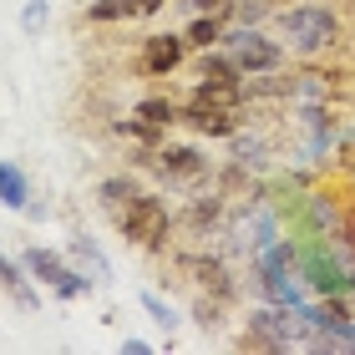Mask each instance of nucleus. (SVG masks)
Returning <instances> with one entry per match:
<instances>
[{
	"label": "nucleus",
	"instance_id": "f257e3e1",
	"mask_svg": "<svg viewBox=\"0 0 355 355\" xmlns=\"http://www.w3.org/2000/svg\"><path fill=\"white\" fill-rule=\"evenodd\" d=\"M279 31H284V46L300 56H320L330 51L335 41H340V15H335L330 6H289L279 10Z\"/></svg>",
	"mask_w": 355,
	"mask_h": 355
},
{
	"label": "nucleus",
	"instance_id": "f03ea898",
	"mask_svg": "<svg viewBox=\"0 0 355 355\" xmlns=\"http://www.w3.org/2000/svg\"><path fill=\"white\" fill-rule=\"evenodd\" d=\"M122 239H132L137 249H163L168 234H173V208L163 193H137L132 203H127V214L117 218Z\"/></svg>",
	"mask_w": 355,
	"mask_h": 355
},
{
	"label": "nucleus",
	"instance_id": "7ed1b4c3",
	"mask_svg": "<svg viewBox=\"0 0 355 355\" xmlns=\"http://www.w3.org/2000/svg\"><path fill=\"white\" fill-rule=\"evenodd\" d=\"M223 51L239 61V71H244V76H269V71L284 67V46L274 41L269 31H259V26H234V31H223Z\"/></svg>",
	"mask_w": 355,
	"mask_h": 355
},
{
	"label": "nucleus",
	"instance_id": "20e7f679",
	"mask_svg": "<svg viewBox=\"0 0 355 355\" xmlns=\"http://www.w3.org/2000/svg\"><path fill=\"white\" fill-rule=\"evenodd\" d=\"M21 259H26V269H31V274H36V284H46L56 300H82L87 289L96 284V279H87L82 269H71L56 249H46V244H31Z\"/></svg>",
	"mask_w": 355,
	"mask_h": 355
},
{
	"label": "nucleus",
	"instance_id": "39448f33",
	"mask_svg": "<svg viewBox=\"0 0 355 355\" xmlns=\"http://www.w3.org/2000/svg\"><path fill=\"white\" fill-rule=\"evenodd\" d=\"M188 36L183 31H153L148 41H142V71L148 76H168V71H178L188 61Z\"/></svg>",
	"mask_w": 355,
	"mask_h": 355
},
{
	"label": "nucleus",
	"instance_id": "423d86ee",
	"mask_svg": "<svg viewBox=\"0 0 355 355\" xmlns=\"http://www.w3.org/2000/svg\"><path fill=\"white\" fill-rule=\"evenodd\" d=\"M178 122H188L193 132H203V137H234L239 132V107H218V102H203V96H188V107L178 112Z\"/></svg>",
	"mask_w": 355,
	"mask_h": 355
},
{
	"label": "nucleus",
	"instance_id": "0eeeda50",
	"mask_svg": "<svg viewBox=\"0 0 355 355\" xmlns=\"http://www.w3.org/2000/svg\"><path fill=\"white\" fill-rule=\"evenodd\" d=\"M153 168L173 178V183H188V178H203L208 173V157L198 148H188V142H163V148L153 153Z\"/></svg>",
	"mask_w": 355,
	"mask_h": 355
},
{
	"label": "nucleus",
	"instance_id": "6e6552de",
	"mask_svg": "<svg viewBox=\"0 0 355 355\" xmlns=\"http://www.w3.org/2000/svg\"><path fill=\"white\" fill-rule=\"evenodd\" d=\"M0 289L15 300V310H36L41 295H36V274L26 269V259H10L6 249H0Z\"/></svg>",
	"mask_w": 355,
	"mask_h": 355
},
{
	"label": "nucleus",
	"instance_id": "1a4fd4ad",
	"mask_svg": "<svg viewBox=\"0 0 355 355\" xmlns=\"http://www.w3.org/2000/svg\"><path fill=\"white\" fill-rule=\"evenodd\" d=\"M183 269H188L203 289H214L218 300H234V274L223 269V259H214V254H193V259H183Z\"/></svg>",
	"mask_w": 355,
	"mask_h": 355
},
{
	"label": "nucleus",
	"instance_id": "9d476101",
	"mask_svg": "<svg viewBox=\"0 0 355 355\" xmlns=\"http://www.w3.org/2000/svg\"><path fill=\"white\" fill-rule=\"evenodd\" d=\"M137 178H127V173H117V178H102V183H96V203H102L107 208V214H112V223H117L122 214H127V203H132L137 198Z\"/></svg>",
	"mask_w": 355,
	"mask_h": 355
},
{
	"label": "nucleus",
	"instance_id": "9b49d317",
	"mask_svg": "<svg viewBox=\"0 0 355 355\" xmlns=\"http://www.w3.org/2000/svg\"><path fill=\"white\" fill-rule=\"evenodd\" d=\"M0 203L15 208V214L31 203V178H26L21 163H10V157H0Z\"/></svg>",
	"mask_w": 355,
	"mask_h": 355
},
{
	"label": "nucleus",
	"instance_id": "f8f14e48",
	"mask_svg": "<svg viewBox=\"0 0 355 355\" xmlns=\"http://www.w3.org/2000/svg\"><path fill=\"white\" fill-rule=\"evenodd\" d=\"M198 82H244V71H239V61L229 51H218V46H208V51H198Z\"/></svg>",
	"mask_w": 355,
	"mask_h": 355
},
{
	"label": "nucleus",
	"instance_id": "ddd939ff",
	"mask_svg": "<svg viewBox=\"0 0 355 355\" xmlns=\"http://www.w3.org/2000/svg\"><path fill=\"white\" fill-rule=\"evenodd\" d=\"M223 31H229V21H223V15H193L183 36H188L193 51H208V46H218V41H223Z\"/></svg>",
	"mask_w": 355,
	"mask_h": 355
},
{
	"label": "nucleus",
	"instance_id": "4468645a",
	"mask_svg": "<svg viewBox=\"0 0 355 355\" xmlns=\"http://www.w3.org/2000/svg\"><path fill=\"white\" fill-rule=\"evenodd\" d=\"M87 21L92 26H112V21H137L132 0H92L87 6Z\"/></svg>",
	"mask_w": 355,
	"mask_h": 355
},
{
	"label": "nucleus",
	"instance_id": "2eb2a0df",
	"mask_svg": "<svg viewBox=\"0 0 355 355\" xmlns=\"http://www.w3.org/2000/svg\"><path fill=\"white\" fill-rule=\"evenodd\" d=\"M71 254H76V259H82V264L92 269V279H96V284H102V279H107V274H112V264H107V254H102V249H96V244H92V239H76V244H71Z\"/></svg>",
	"mask_w": 355,
	"mask_h": 355
},
{
	"label": "nucleus",
	"instance_id": "dca6fc26",
	"mask_svg": "<svg viewBox=\"0 0 355 355\" xmlns=\"http://www.w3.org/2000/svg\"><path fill=\"white\" fill-rule=\"evenodd\" d=\"M178 112H183V107H173L168 96H148V102H137V117H148L153 127H173Z\"/></svg>",
	"mask_w": 355,
	"mask_h": 355
},
{
	"label": "nucleus",
	"instance_id": "f3484780",
	"mask_svg": "<svg viewBox=\"0 0 355 355\" xmlns=\"http://www.w3.org/2000/svg\"><path fill=\"white\" fill-rule=\"evenodd\" d=\"M137 300H142V310H148V315H153L163 330H178V310H173V304H168L163 295H157V289H142Z\"/></svg>",
	"mask_w": 355,
	"mask_h": 355
},
{
	"label": "nucleus",
	"instance_id": "a211bd4d",
	"mask_svg": "<svg viewBox=\"0 0 355 355\" xmlns=\"http://www.w3.org/2000/svg\"><path fill=\"white\" fill-rule=\"evenodd\" d=\"M46 10H51V6H46V0H31V6H26V15H21V21H26V31H31V36H36V31H41Z\"/></svg>",
	"mask_w": 355,
	"mask_h": 355
},
{
	"label": "nucleus",
	"instance_id": "6ab92c4d",
	"mask_svg": "<svg viewBox=\"0 0 355 355\" xmlns=\"http://www.w3.org/2000/svg\"><path fill=\"white\" fill-rule=\"evenodd\" d=\"M193 315H198V325H203V330H214V325H218V304H208V300L193 304Z\"/></svg>",
	"mask_w": 355,
	"mask_h": 355
},
{
	"label": "nucleus",
	"instance_id": "aec40b11",
	"mask_svg": "<svg viewBox=\"0 0 355 355\" xmlns=\"http://www.w3.org/2000/svg\"><path fill=\"white\" fill-rule=\"evenodd\" d=\"M153 345L148 340H137V335H127V340H122V355H148Z\"/></svg>",
	"mask_w": 355,
	"mask_h": 355
},
{
	"label": "nucleus",
	"instance_id": "412c9836",
	"mask_svg": "<svg viewBox=\"0 0 355 355\" xmlns=\"http://www.w3.org/2000/svg\"><path fill=\"white\" fill-rule=\"evenodd\" d=\"M163 6H168V0H132V10H137V15H157Z\"/></svg>",
	"mask_w": 355,
	"mask_h": 355
}]
</instances>
